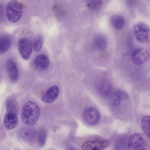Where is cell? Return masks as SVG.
I'll list each match as a JSON object with an SVG mask.
<instances>
[{"instance_id":"6da1fadb","label":"cell","mask_w":150,"mask_h":150,"mask_svg":"<svg viewBox=\"0 0 150 150\" xmlns=\"http://www.w3.org/2000/svg\"><path fill=\"white\" fill-rule=\"evenodd\" d=\"M40 114V109L35 102L29 101L23 106L21 118L23 122L28 126L34 125L38 121Z\"/></svg>"},{"instance_id":"7a4b0ae2","label":"cell","mask_w":150,"mask_h":150,"mask_svg":"<svg viewBox=\"0 0 150 150\" xmlns=\"http://www.w3.org/2000/svg\"><path fill=\"white\" fill-rule=\"evenodd\" d=\"M23 8L21 4L16 0H11L7 3L6 7V15L8 20L14 23L21 18L23 13Z\"/></svg>"},{"instance_id":"3957f363","label":"cell","mask_w":150,"mask_h":150,"mask_svg":"<svg viewBox=\"0 0 150 150\" xmlns=\"http://www.w3.org/2000/svg\"><path fill=\"white\" fill-rule=\"evenodd\" d=\"M133 31L137 40L142 43L146 42L149 39L150 28L146 24L139 22L134 25Z\"/></svg>"},{"instance_id":"277c9868","label":"cell","mask_w":150,"mask_h":150,"mask_svg":"<svg viewBox=\"0 0 150 150\" xmlns=\"http://www.w3.org/2000/svg\"><path fill=\"white\" fill-rule=\"evenodd\" d=\"M127 143L129 150H146L144 139L139 133H135L131 135Z\"/></svg>"},{"instance_id":"5b68a950","label":"cell","mask_w":150,"mask_h":150,"mask_svg":"<svg viewBox=\"0 0 150 150\" xmlns=\"http://www.w3.org/2000/svg\"><path fill=\"white\" fill-rule=\"evenodd\" d=\"M107 140L96 139L85 142L82 144V150H103L109 145Z\"/></svg>"},{"instance_id":"8992f818","label":"cell","mask_w":150,"mask_h":150,"mask_svg":"<svg viewBox=\"0 0 150 150\" xmlns=\"http://www.w3.org/2000/svg\"><path fill=\"white\" fill-rule=\"evenodd\" d=\"M100 118L99 111L95 108L89 107L87 108L83 114V119L86 124L90 126L97 124Z\"/></svg>"},{"instance_id":"52a82bcc","label":"cell","mask_w":150,"mask_h":150,"mask_svg":"<svg viewBox=\"0 0 150 150\" xmlns=\"http://www.w3.org/2000/svg\"><path fill=\"white\" fill-rule=\"evenodd\" d=\"M18 48L22 58L25 60L29 59L32 51V46L30 41L25 38H21L18 41Z\"/></svg>"},{"instance_id":"ba28073f","label":"cell","mask_w":150,"mask_h":150,"mask_svg":"<svg viewBox=\"0 0 150 150\" xmlns=\"http://www.w3.org/2000/svg\"><path fill=\"white\" fill-rule=\"evenodd\" d=\"M149 56L147 50L143 48L135 49L132 53L133 62L137 65H141L144 63L148 59Z\"/></svg>"},{"instance_id":"9c48e42d","label":"cell","mask_w":150,"mask_h":150,"mask_svg":"<svg viewBox=\"0 0 150 150\" xmlns=\"http://www.w3.org/2000/svg\"><path fill=\"white\" fill-rule=\"evenodd\" d=\"M18 122L17 114L7 112L4 119V123L5 128L11 130L14 128L17 125Z\"/></svg>"},{"instance_id":"30bf717a","label":"cell","mask_w":150,"mask_h":150,"mask_svg":"<svg viewBox=\"0 0 150 150\" xmlns=\"http://www.w3.org/2000/svg\"><path fill=\"white\" fill-rule=\"evenodd\" d=\"M59 93L58 87L55 85L53 86L46 91L42 97V100L46 103H52L57 98Z\"/></svg>"},{"instance_id":"8fae6325","label":"cell","mask_w":150,"mask_h":150,"mask_svg":"<svg viewBox=\"0 0 150 150\" xmlns=\"http://www.w3.org/2000/svg\"><path fill=\"white\" fill-rule=\"evenodd\" d=\"M128 97L127 95L124 91L120 90H116L110 95V103L112 106L116 107L120 104L122 100L127 99Z\"/></svg>"},{"instance_id":"7c38bea8","label":"cell","mask_w":150,"mask_h":150,"mask_svg":"<svg viewBox=\"0 0 150 150\" xmlns=\"http://www.w3.org/2000/svg\"><path fill=\"white\" fill-rule=\"evenodd\" d=\"M35 67L40 71H45L47 69L49 65V60L48 57L44 54L37 56L34 60Z\"/></svg>"},{"instance_id":"4fadbf2b","label":"cell","mask_w":150,"mask_h":150,"mask_svg":"<svg viewBox=\"0 0 150 150\" xmlns=\"http://www.w3.org/2000/svg\"><path fill=\"white\" fill-rule=\"evenodd\" d=\"M6 68L9 79L13 82L16 81L18 78V72L15 62L12 60L8 61L6 64Z\"/></svg>"},{"instance_id":"5bb4252c","label":"cell","mask_w":150,"mask_h":150,"mask_svg":"<svg viewBox=\"0 0 150 150\" xmlns=\"http://www.w3.org/2000/svg\"><path fill=\"white\" fill-rule=\"evenodd\" d=\"M19 135L23 140L30 142L34 140L36 134L34 129L29 127H24L20 130Z\"/></svg>"},{"instance_id":"9a60e30c","label":"cell","mask_w":150,"mask_h":150,"mask_svg":"<svg viewBox=\"0 0 150 150\" xmlns=\"http://www.w3.org/2000/svg\"><path fill=\"white\" fill-rule=\"evenodd\" d=\"M98 93L104 97L108 96L111 94L112 86L110 83L105 80H101L97 86Z\"/></svg>"},{"instance_id":"2e32d148","label":"cell","mask_w":150,"mask_h":150,"mask_svg":"<svg viewBox=\"0 0 150 150\" xmlns=\"http://www.w3.org/2000/svg\"><path fill=\"white\" fill-rule=\"evenodd\" d=\"M7 112L17 114L18 112V104L15 98L12 97L8 98L6 102Z\"/></svg>"},{"instance_id":"e0dca14e","label":"cell","mask_w":150,"mask_h":150,"mask_svg":"<svg viewBox=\"0 0 150 150\" xmlns=\"http://www.w3.org/2000/svg\"><path fill=\"white\" fill-rule=\"evenodd\" d=\"M11 43L10 38L6 35L1 36L0 38V53L3 54L9 48Z\"/></svg>"},{"instance_id":"ac0fdd59","label":"cell","mask_w":150,"mask_h":150,"mask_svg":"<svg viewBox=\"0 0 150 150\" xmlns=\"http://www.w3.org/2000/svg\"><path fill=\"white\" fill-rule=\"evenodd\" d=\"M141 126L143 132L150 139V115L144 116L142 118Z\"/></svg>"},{"instance_id":"d6986e66","label":"cell","mask_w":150,"mask_h":150,"mask_svg":"<svg viewBox=\"0 0 150 150\" xmlns=\"http://www.w3.org/2000/svg\"><path fill=\"white\" fill-rule=\"evenodd\" d=\"M111 22L113 26L117 30L122 29L125 24L124 17L120 15H115L113 16L111 18Z\"/></svg>"},{"instance_id":"ffe728a7","label":"cell","mask_w":150,"mask_h":150,"mask_svg":"<svg viewBox=\"0 0 150 150\" xmlns=\"http://www.w3.org/2000/svg\"><path fill=\"white\" fill-rule=\"evenodd\" d=\"M94 42L96 47L99 50H103L107 47V41L105 38L101 35L96 36L94 39Z\"/></svg>"},{"instance_id":"44dd1931","label":"cell","mask_w":150,"mask_h":150,"mask_svg":"<svg viewBox=\"0 0 150 150\" xmlns=\"http://www.w3.org/2000/svg\"><path fill=\"white\" fill-rule=\"evenodd\" d=\"M47 132L44 128L40 129L38 131L37 138L38 143L40 146H42L45 144L47 138Z\"/></svg>"},{"instance_id":"7402d4cb","label":"cell","mask_w":150,"mask_h":150,"mask_svg":"<svg viewBox=\"0 0 150 150\" xmlns=\"http://www.w3.org/2000/svg\"><path fill=\"white\" fill-rule=\"evenodd\" d=\"M43 43V38L41 36H38L35 40L34 48L36 51H39L41 48Z\"/></svg>"},{"instance_id":"603a6c76","label":"cell","mask_w":150,"mask_h":150,"mask_svg":"<svg viewBox=\"0 0 150 150\" xmlns=\"http://www.w3.org/2000/svg\"><path fill=\"white\" fill-rule=\"evenodd\" d=\"M102 2L100 1L93 0L90 1L88 2V6L91 9L95 10L99 8Z\"/></svg>"}]
</instances>
